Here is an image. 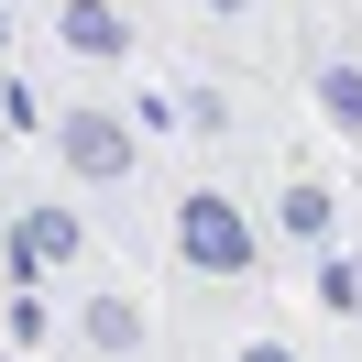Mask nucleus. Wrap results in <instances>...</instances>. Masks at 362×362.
<instances>
[]
</instances>
